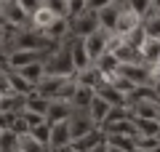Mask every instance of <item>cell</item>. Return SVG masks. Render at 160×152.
Segmentation results:
<instances>
[{
  "label": "cell",
  "instance_id": "21",
  "mask_svg": "<svg viewBox=\"0 0 160 152\" xmlns=\"http://www.w3.org/2000/svg\"><path fill=\"white\" fill-rule=\"evenodd\" d=\"M133 128H136V136H158L160 134V123L155 118H131Z\"/></svg>",
  "mask_w": 160,
  "mask_h": 152
},
{
  "label": "cell",
  "instance_id": "2",
  "mask_svg": "<svg viewBox=\"0 0 160 152\" xmlns=\"http://www.w3.org/2000/svg\"><path fill=\"white\" fill-rule=\"evenodd\" d=\"M67 22H69V35L72 38H86V35H91V32L99 29L96 11H88V8L75 13V16H67Z\"/></svg>",
  "mask_w": 160,
  "mask_h": 152
},
{
  "label": "cell",
  "instance_id": "9",
  "mask_svg": "<svg viewBox=\"0 0 160 152\" xmlns=\"http://www.w3.org/2000/svg\"><path fill=\"white\" fill-rule=\"evenodd\" d=\"M75 115V107L69 104L67 99H51L46 109V120L48 123H59V120H69Z\"/></svg>",
  "mask_w": 160,
  "mask_h": 152
},
{
  "label": "cell",
  "instance_id": "13",
  "mask_svg": "<svg viewBox=\"0 0 160 152\" xmlns=\"http://www.w3.org/2000/svg\"><path fill=\"white\" fill-rule=\"evenodd\" d=\"M158 109H160V101H152V99H139V101L128 104L131 118H155L158 120Z\"/></svg>",
  "mask_w": 160,
  "mask_h": 152
},
{
  "label": "cell",
  "instance_id": "32",
  "mask_svg": "<svg viewBox=\"0 0 160 152\" xmlns=\"http://www.w3.org/2000/svg\"><path fill=\"white\" fill-rule=\"evenodd\" d=\"M16 3H19V6H22L27 13H35L40 6H43V3H46V0H16Z\"/></svg>",
  "mask_w": 160,
  "mask_h": 152
},
{
  "label": "cell",
  "instance_id": "20",
  "mask_svg": "<svg viewBox=\"0 0 160 152\" xmlns=\"http://www.w3.org/2000/svg\"><path fill=\"white\" fill-rule=\"evenodd\" d=\"M24 96H27V94H16V91L3 94V96H0V112H13V115H19V112L24 109Z\"/></svg>",
  "mask_w": 160,
  "mask_h": 152
},
{
  "label": "cell",
  "instance_id": "41",
  "mask_svg": "<svg viewBox=\"0 0 160 152\" xmlns=\"http://www.w3.org/2000/svg\"><path fill=\"white\" fill-rule=\"evenodd\" d=\"M158 64H160V59H158Z\"/></svg>",
  "mask_w": 160,
  "mask_h": 152
},
{
  "label": "cell",
  "instance_id": "10",
  "mask_svg": "<svg viewBox=\"0 0 160 152\" xmlns=\"http://www.w3.org/2000/svg\"><path fill=\"white\" fill-rule=\"evenodd\" d=\"M56 19H62V16H59L51 6H46V3H43L35 13H29V27H32V29H40V32H46V29L51 27Z\"/></svg>",
  "mask_w": 160,
  "mask_h": 152
},
{
  "label": "cell",
  "instance_id": "34",
  "mask_svg": "<svg viewBox=\"0 0 160 152\" xmlns=\"http://www.w3.org/2000/svg\"><path fill=\"white\" fill-rule=\"evenodd\" d=\"M149 85H152V94H155V99L160 101V78H155V80H152Z\"/></svg>",
  "mask_w": 160,
  "mask_h": 152
},
{
  "label": "cell",
  "instance_id": "23",
  "mask_svg": "<svg viewBox=\"0 0 160 152\" xmlns=\"http://www.w3.org/2000/svg\"><path fill=\"white\" fill-rule=\"evenodd\" d=\"M16 149H19V152H48V147H43V144H40V141L27 131V134H19Z\"/></svg>",
  "mask_w": 160,
  "mask_h": 152
},
{
  "label": "cell",
  "instance_id": "42",
  "mask_svg": "<svg viewBox=\"0 0 160 152\" xmlns=\"http://www.w3.org/2000/svg\"><path fill=\"white\" fill-rule=\"evenodd\" d=\"M13 152H19V149H13Z\"/></svg>",
  "mask_w": 160,
  "mask_h": 152
},
{
  "label": "cell",
  "instance_id": "36",
  "mask_svg": "<svg viewBox=\"0 0 160 152\" xmlns=\"http://www.w3.org/2000/svg\"><path fill=\"white\" fill-rule=\"evenodd\" d=\"M56 152H78V149H75L72 144H67V147H62V149H56Z\"/></svg>",
  "mask_w": 160,
  "mask_h": 152
},
{
  "label": "cell",
  "instance_id": "16",
  "mask_svg": "<svg viewBox=\"0 0 160 152\" xmlns=\"http://www.w3.org/2000/svg\"><path fill=\"white\" fill-rule=\"evenodd\" d=\"M96 96H102L104 101H107L109 107H128V101H126V94H120L118 88H115L112 83H102L96 88Z\"/></svg>",
  "mask_w": 160,
  "mask_h": 152
},
{
  "label": "cell",
  "instance_id": "27",
  "mask_svg": "<svg viewBox=\"0 0 160 152\" xmlns=\"http://www.w3.org/2000/svg\"><path fill=\"white\" fill-rule=\"evenodd\" d=\"M16 131H0V152H13L16 149Z\"/></svg>",
  "mask_w": 160,
  "mask_h": 152
},
{
  "label": "cell",
  "instance_id": "22",
  "mask_svg": "<svg viewBox=\"0 0 160 152\" xmlns=\"http://www.w3.org/2000/svg\"><path fill=\"white\" fill-rule=\"evenodd\" d=\"M104 139V134H102V128H93L91 134H86V136H80V139H72V147L78 152H88L93 144H99V141Z\"/></svg>",
  "mask_w": 160,
  "mask_h": 152
},
{
  "label": "cell",
  "instance_id": "33",
  "mask_svg": "<svg viewBox=\"0 0 160 152\" xmlns=\"http://www.w3.org/2000/svg\"><path fill=\"white\" fill-rule=\"evenodd\" d=\"M109 3H115V0H86V6H88V11H99V8L109 6Z\"/></svg>",
  "mask_w": 160,
  "mask_h": 152
},
{
  "label": "cell",
  "instance_id": "39",
  "mask_svg": "<svg viewBox=\"0 0 160 152\" xmlns=\"http://www.w3.org/2000/svg\"><path fill=\"white\" fill-rule=\"evenodd\" d=\"M158 123H160V109H158Z\"/></svg>",
  "mask_w": 160,
  "mask_h": 152
},
{
  "label": "cell",
  "instance_id": "7",
  "mask_svg": "<svg viewBox=\"0 0 160 152\" xmlns=\"http://www.w3.org/2000/svg\"><path fill=\"white\" fill-rule=\"evenodd\" d=\"M46 56H48V51H24V48L8 51L6 67H8V69H22V67H27V64L38 62V59H46Z\"/></svg>",
  "mask_w": 160,
  "mask_h": 152
},
{
  "label": "cell",
  "instance_id": "43",
  "mask_svg": "<svg viewBox=\"0 0 160 152\" xmlns=\"http://www.w3.org/2000/svg\"><path fill=\"white\" fill-rule=\"evenodd\" d=\"M67 3H69V0H67Z\"/></svg>",
  "mask_w": 160,
  "mask_h": 152
},
{
  "label": "cell",
  "instance_id": "8",
  "mask_svg": "<svg viewBox=\"0 0 160 152\" xmlns=\"http://www.w3.org/2000/svg\"><path fill=\"white\" fill-rule=\"evenodd\" d=\"M72 144V134H69V120H59L51 123V141H48V152H56L62 147Z\"/></svg>",
  "mask_w": 160,
  "mask_h": 152
},
{
  "label": "cell",
  "instance_id": "35",
  "mask_svg": "<svg viewBox=\"0 0 160 152\" xmlns=\"http://www.w3.org/2000/svg\"><path fill=\"white\" fill-rule=\"evenodd\" d=\"M88 152H107V141L102 139V141H99V144H93V147H91V149H88Z\"/></svg>",
  "mask_w": 160,
  "mask_h": 152
},
{
  "label": "cell",
  "instance_id": "3",
  "mask_svg": "<svg viewBox=\"0 0 160 152\" xmlns=\"http://www.w3.org/2000/svg\"><path fill=\"white\" fill-rule=\"evenodd\" d=\"M0 22L6 24L8 29H11V27L13 29H22V27H27V24H29V13L19 6L16 0H8V3L0 6Z\"/></svg>",
  "mask_w": 160,
  "mask_h": 152
},
{
  "label": "cell",
  "instance_id": "28",
  "mask_svg": "<svg viewBox=\"0 0 160 152\" xmlns=\"http://www.w3.org/2000/svg\"><path fill=\"white\" fill-rule=\"evenodd\" d=\"M126 8H131L133 13L144 19L147 13H152V0H126Z\"/></svg>",
  "mask_w": 160,
  "mask_h": 152
},
{
  "label": "cell",
  "instance_id": "11",
  "mask_svg": "<svg viewBox=\"0 0 160 152\" xmlns=\"http://www.w3.org/2000/svg\"><path fill=\"white\" fill-rule=\"evenodd\" d=\"M120 8H123V3H120V0H115V3H109V6L99 8V11H96L99 29H104V32H109V35H112V27H115V22H118Z\"/></svg>",
  "mask_w": 160,
  "mask_h": 152
},
{
  "label": "cell",
  "instance_id": "19",
  "mask_svg": "<svg viewBox=\"0 0 160 152\" xmlns=\"http://www.w3.org/2000/svg\"><path fill=\"white\" fill-rule=\"evenodd\" d=\"M48 101L51 99H46V96H40L38 91H29L27 96H24V112H35V115H43L46 118V109H48Z\"/></svg>",
  "mask_w": 160,
  "mask_h": 152
},
{
  "label": "cell",
  "instance_id": "17",
  "mask_svg": "<svg viewBox=\"0 0 160 152\" xmlns=\"http://www.w3.org/2000/svg\"><path fill=\"white\" fill-rule=\"evenodd\" d=\"M13 72H19V75H22V78L35 88V85L43 80V75H46V59H38V62L27 64V67H22V69H13Z\"/></svg>",
  "mask_w": 160,
  "mask_h": 152
},
{
  "label": "cell",
  "instance_id": "26",
  "mask_svg": "<svg viewBox=\"0 0 160 152\" xmlns=\"http://www.w3.org/2000/svg\"><path fill=\"white\" fill-rule=\"evenodd\" d=\"M29 134H32L43 147H48V141H51V123H48V120H43V123H38Z\"/></svg>",
  "mask_w": 160,
  "mask_h": 152
},
{
  "label": "cell",
  "instance_id": "6",
  "mask_svg": "<svg viewBox=\"0 0 160 152\" xmlns=\"http://www.w3.org/2000/svg\"><path fill=\"white\" fill-rule=\"evenodd\" d=\"M136 53L142 64H158L160 59V38H149V35H142V40L136 43Z\"/></svg>",
  "mask_w": 160,
  "mask_h": 152
},
{
  "label": "cell",
  "instance_id": "30",
  "mask_svg": "<svg viewBox=\"0 0 160 152\" xmlns=\"http://www.w3.org/2000/svg\"><path fill=\"white\" fill-rule=\"evenodd\" d=\"M11 69L8 67H0V96L3 94H11Z\"/></svg>",
  "mask_w": 160,
  "mask_h": 152
},
{
  "label": "cell",
  "instance_id": "29",
  "mask_svg": "<svg viewBox=\"0 0 160 152\" xmlns=\"http://www.w3.org/2000/svg\"><path fill=\"white\" fill-rule=\"evenodd\" d=\"M11 88L16 91V94H29V91H32V85H29L19 72H13V69H11Z\"/></svg>",
  "mask_w": 160,
  "mask_h": 152
},
{
  "label": "cell",
  "instance_id": "40",
  "mask_svg": "<svg viewBox=\"0 0 160 152\" xmlns=\"http://www.w3.org/2000/svg\"><path fill=\"white\" fill-rule=\"evenodd\" d=\"M3 3H8V0H0V6H3Z\"/></svg>",
  "mask_w": 160,
  "mask_h": 152
},
{
  "label": "cell",
  "instance_id": "18",
  "mask_svg": "<svg viewBox=\"0 0 160 152\" xmlns=\"http://www.w3.org/2000/svg\"><path fill=\"white\" fill-rule=\"evenodd\" d=\"M69 53H72L75 72L91 67V59H88V53H86V48H83V40H80V38H72V40H69Z\"/></svg>",
  "mask_w": 160,
  "mask_h": 152
},
{
  "label": "cell",
  "instance_id": "15",
  "mask_svg": "<svg viewBox=\"0 0 160 152\" xmlns=\"http://www.w3.org/2000/svg\"><path fill=\"white\" fill-rule=\"evenodd\" d=\"M93 128H96V125L88 120V115H86V112H78V109H75V115L69 118V134H72V139H80V136L91 134Z\"/></svg>",
  "mask_w": 160,
  "mask_h": 152
},
{
  "label": "cell",
  "instance_id": "37",
  "mask_svg": "<svg viewBox=\"0 0 160 152\" xmlns=\"http://www.w3.org/2000/svg\"><path fill=\"white\" fill-rule=\"evenodd\" d=\"M152 11H158V13H160V0H152Z\"/></svg>",
  "mask_w": 160,
  "mask_h": 152
},
{
  "label": "cell",
  "instance_id": "31",
  "mask_svg": "<svg viewBox=\"0 0 160 152\" xmlns=\"http://www.w3.org/2000/svg\"><path fill=\"white\" fill-rule=\"evenodd\" d=\"M86 0H69L67 3V16H75V13H80V11H86Z\"/></svg>",
  "mask_w": 160,
  "mask_h": 152
},
{
  "label": "cell",
  "instance_id": "5",
  "mask_svg": "<svg viewBox=\"0 0 160 152\" xmlns=\"http://www.w3.org/2000/svg\"><path fill=\"white\" fill-rule=\"evenodd\" d=\"M80 40H83V48H86V53H88V59H91V64L109 48V32H104V29H96V32L86 35V38H80Z\"/></svg>",
  "mask_w": 160,
  "mask_h": 152
},
{
  "label": "cell",
  "instance_id": "24",
  "mask_svg": "<svg viewBox=\"0 0 160 152\" xmlns=\"http://www.w3.org/2000/svg\"><path fill=\"white\" fill-rule=\"evenodd\" d=\"M142 35H149V38H160V13L152 11L142 19Z\"/></svg>",
  "mask_w": 160,
  "mask_h": 152
},
{
  "label": "cell",
  "instance_id": "4",
  "mask_svg": "<svg viewBox=\"0 0 160 152\" xmlns=\"http://www.w3.org/2000/svg\"><path fill=\"white\" fill-rule=\"evenodd\" d=\"M118 75H120V78H126L128 83H133V85L152 83L147 64H142V62H123V64H118Z\"/></svg>",
  "mask_w": 160,
  "mask_h": 152
},
{
  "label": "cell",
  "instance_id": "38",
  "mask_svg": "<svg viewBox=\"0 0 160 152\" xmlns=\"http://www.w3.org/2000/svg\"><path fill=\"white\" fill-rule=\"evenodd\" d=\"M107 152H126V149H120V147H109V144H107Z\"/></svg>",
  "mask_w": 160,
  "mask_h": 152
},
{
  "label": "cell",
  "instance_id": "12",
  "mask_svg": "<svg viewBox=\"0 0 160 152\" xmlns=\"http://www.w3.org/2000/svg\"><path fill=\"white\" fill-rule=\"evenodd\" d=\"M109 109H112V107H109V104L102 99V96H93V99H91V104L86 107V115H88V120H91V123L96 125V128H102V123L107 120Z\"/></svg>",
  "mask_w": 160,
  "mask_h": 152
},
{
  "label": "cell",
  "instance_id": "14",
  "mask_svg": "<svg viewBox=\"0 0 160 152\" xmlns=\"http://www.w3.org/2000/svg\"><path fill=\"white\" fill-rule=\"evenodd\" d=\"M96 96V91L91 88V85H83L75 80V91H72V99H69V104H72L78 112H86V107L91 104V99Z\"/></svg>",
  "mask_w": 160,
  "mask_h": 152
},
{
  "label": "cell",
  "instance_id": "1",
  "mask_svg": "<svg viewBox=\"0 0 160 152\" xmlns=\"http://www.w3.org/2000/svg\"><path fill=\"white\" fill-rule=\"evenodd\" d=\"M69 40H72V38L56 43L51 51H48V56H46V72L48 75H64V78L75 75L72 53H69Z\"/></svg>",
  "mask_w": 160,
  "mask_h": 152
},
{
  "label": "cell",
  "instance_id": "25",
  "mask_svg": "<svg viewBox=\"0 0 160 152\" xmlns=\"http://www.w3.org/2000/svg\"><path fill=\"white\" fill-rule=\"evenodd\" d=\"M133 139H136V136H118V134L104 136V141H107L109 147H120V149H126V152H133Z\"/></svg>",
  "mask_w": 160,
  "mask_h": 152
}]
</instances>
